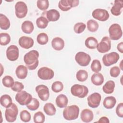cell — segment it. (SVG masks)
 Segmentation results:
<instances>
[{
  "label": "cell",
  "instance_id": "2",
  "mask_svg": "<svg viewBox=\"0 0 123 123\" xmlns=\"http://www.w3.org/2000/svg\"><path fill=\"white\" fill-rule=\"evenodd\" d=\"M79 108L75 105H73L65 107L62 115L64 118L68 121L74 120L78 117Z\"/></svg>",
  "mask_w": 123,
  "mask_h": 123
},
{
  "label": "cell",
  "instance_id": "33",
  "mask_svg": "<svg viewBox=\"0 0 123 123\" xmlns=\"http://www.w3.org/2000/svg\"><path fill=\"white\" fill-rule=\"evenodd\" d=\"M87 28L88 31L91 32H95L98 28L99 25L98 23L94 20H89L87 22Z\"/></svg>",
  "mask_w": 123,
  "mask_h": 123
},
{
  "label": "cell",
  "instance_id": "1",
  "mask_svg": "<svg viewBox=\"0 0 123 123\" xmlns=\"http://www.w3.org/2000/svg\"><path fill=\"white\" fill-rule=\"evenodd\" d=\"M39 53L37 50H32L26 53L24 57V62L30 70H34L37 68L38 65Z\"/></svg>",
  "mask_w": 123,
  "mask_h": 123
},
{
  "label": "cell",
  "instance_id": "12",
  "mask_svg": "<svg viewBox=\"0 0 123 123\" xmlns=\"http://www.w3.org/2000/svg\"><path fill=\"white\" fill-rule=\"evenodd\" d=\"M37 75L42 80H50L54 77V73L53 71L50 68L47 67H43L38 70Z\"/></svg>",
  "mask_w": 123,
  "mask_h": 123
},
{
  "label": "cell",
  "instance_id": "40",
  "mask_svg": "<svg viewBox=\"0 0 123 123\" xmlns=\"http://www.w3.org/2000/svg\"><path fill=\"white\" fill-rule=\"evenodd\" d=\"M33 120L35 123H43L45 122V117L41 111H38L35 113Z\"/></svg>",
  "mask_w": 123,
  "mask_h": 123
},
{
  "label": "cell",
  "instance_id": "38",
  "mask_svg": "<svg viewBox=\"0 0 123 123\" xmlns=\"http://www.w3.org/2000/svg\"><path fill=\"white\" fill-rule=\"evenodd\" d=\"M39 107V102L36 98H32L31 102L26 105V107L31 111L37 110Z\"/></svg>",
  "mask_w": 123,
  "mask_h": 123
},
{
  "label": "cell",
  "instance_id": "46",
  "mask_svg": "<svg viewBox=\"0 0 123 123\" xmlns=\"http://www.w3.org/2000/svg\"><path fill=\"white\" fill-rule=\"evenodd\" d=\"M110 74L111 77H118L120 74V68L118 66L112 67L110 71Z\"/></svg>",
  "mask_w": 123,
  "mask_h": 123
},
{
  "label": "cell",
  "instance_id": "6",
  "mask_svg": "<svg viewBox=\"0 0 123 123\" xmlns=\"http://www.w3.org/2000/svg\"><path fill=\"white\" fill-rule=\"evenodd\" d=\"M32 99V95L25 91L18 92L15 95V100L21 105H26L29 103Z\"/></svg>",
  "mask_w": 123,
  "mask_h": 123
},
{
  "label": "cell",
  "instance_id": "32",
  "mask_svg": "<svg viewBox=\"0 0 123 123\" xmlns=\"http://www.w3.org/2000/svg\"><path fill=\"white\" fill-rule=\"evenodd\" d=\"M49 22V21L45 17L41 16L37 19L36 24L38 28L41 29H44L48 26Z\"/></svg>",
  "mask_w": 123,
  "mask_h": 123
},
{
  "label": "cell",
  "instance_id": "5",
  "mask_svg": "<svg viewBox=\"0 0 123 123\" xmlns=\"http://www.w3.org/2000/svg\"><path fill=\"white\" fill-rule=\"evenodd\" d=\"M109 33L110 39L113 40H119L123 35L121 27L118 24L111 25L109 28Z\"/></svg>",
  "mask_w": 123,
  "mask_h": 123
},
{
  "label": "cell",
  "instance_id": "19",
  "mask_svg": "<svg viewBox=\"0 0 123 123\" xmlns=\"http://www.w3.org/2000/svg\"><path fill=\"white\" fill-rule=\"evenodd\" d=\"M93 113L92 111L89 109H84L81 112L80 118L83 122L89 123L93 120Z\"/></svg>",
  "mask_w": 123,
  "mask_h": 123
},
{
  "label": "cell",
  "instance_id": "15",
  "mask_svg": "<svg viewBox=\"0 0 123 123\" xmlns=\"http://www.w3.org/2000/svg\"><path fill=\"white\" fill-rule=\"evenodd\" d=\"M101 97L98 93L95 92L89 95L87 98V104L92 108H97L100 102Z\"/></svg>",
  "mask_w": 123,
  "mask_h": 123
},
{
  "label": "cell",
  "instance_id": "21",
  "mask_svg": "<svg viewBox=\"0 0 123 123\" xmlns=\"http://www.w3.org/2000/svg\"><path fill=\"white\" fill-rule=\"evenodd\" d=\"M52 47L56 50H61L64 47V41L61 37H56L54 38L51 41Z\"/></svg>",
  "mask_w": 123,
  "mask_h": 123
},
{
  "label": "cell",
  "instance_id": "39",
  "mask_svg": "<svg viewBox=\"0 0 123 123\" xmlns=\"http://www.w3.org/2000/svg\"><path fill=\"white\" fill-rule=\"evenodd\" d=\"M63 88V85L61 81H55L52 84L51 89L55 93H58L62 91Z\"/></svg>",
  "mask_w": 123,
  "mask_h": 123
},
{
  "label": "cell",
  "instance_id": "30",
  "mask_svg": "<svg viewBox=\"0 0 123 123\" xmlns=\"http://www.w3.org/2000/svg\"><path fill=\"white\" fill-rule=\"evenodd\" d=\"M0 102L1 105L6 108L9 107L12 103L11 97L7 94H4L0 97Z\"/></svg>",
  "mask_w": 123,
  "mask_h": 123
},
{
  "label": "cell",
  "instance_id": "16",
  "mask_svg": "<svg viewBox=\"0 0 123 123\" xmlns=\"http://www.w3.org/2000/svg\"><path fill=\"white\" fill-rule=\"evenodd\" d=\"M6 53L7 58L9 60L11 61H15L17 60L19 57V49L15 45H10L7 48Z\"/></svg>",
  "mask_w": 123,
  "mask_h": 123
},
{
  "label": "cell",
  "instance_id": "29",
  "mask_svg": "<svg viewBox=\"0 0 123 123\" xmlns=\"http://www.w3.org/2000/svg\"><path fill=\"white\" fill-rule=\"evenodd\" d=\"M115 86V83L114 81L112 80H109L103 86L102 90L106 94H111L114 91Z\"/></svg>",
  "mask_w": 123,
  "mask_h": 123
},
{
  "label": "cell",
  "instance_id": "44",
  "mask_svg": "<svg viewBox=\"0 0 123 123\" xmlns=\"http://www.w3.org/2000/svg\"><path fill=\"white\" fill-rule=\"evenodd\" d=\"M86 25L82 22H79L75 24L74 26V31L77 34L82 33L86 29Z\"/></svg>",
  "mask_w": 123,
  "mask_h": 123
},
{
  "label": "cell",
  "instance_id": "20",
  "mask_svg": "<svg viewBox=\"0 0 123 123\" xmlns=\"http://www.w3.org/2000/svg\"><path fill=\"white\" fill-rule=\"evenodd\" d=\"M123 7V1L122 0H115L113 6L111 9V12L114 16H119L122 12Z\"/></svg>",
  "mask_w": 123,
  "mask_h": 123
},
{
  "label": "cell",
  "instance_id": "23",
  "mask_svg": "<svg viewBox=\"0 0 123 123\" xmlns=\"http://www.w3.org/2000/svg\"><path fill=\"white\" fill-rule=\"evenodd\" d=\"M57 106L60 108H63L67 106L68 102V99L66 96L64 94H60L57 97L55 100Z\"/></svg>",
  "mask_w": 123,
  "mask_h": 123
},
{
  "label": "cell",
  "instance_id": "26",
  "mask_svg": "<svg viewBox=\"0 0 123 123\" xmlns=\"http://www.w3.org/2000/svg\"><path fill=\"white\" fill-rule=\"evenodd\" d=\"M104 78L103 75L98 73H96L91 77V82L96 86H100L104 82Z\"/></svg>",
  "mask_w": 123,
  "mask_h": 123
},
{
  "label": "cell",
  "instance_id": "25",
  "mask_svg": "<svg viewBox=\"0 0 123 123\" xmlns=\"http://www.w3.org/2000/svg\"><path fill=\"white\" fill-rule=\"evenodd\" d=\"M116 103V98L112 96H109L106 97L103 102L104 107L107 109H111L113 108Z\"/></svg>",
  "mask_w": 123,
  "mask_h": 123
},
{
  "label": "cell",
  "instance_id": "9",
  "mask_svg": "<svg viewBox=\"0 0 123 123\" xmlns=\"http://www.w3.org/2000/svg\"><path fill=\"white\" fill-rule=\"evenodd\" d=\"M15 15L18 18L21 19L25 17L27 13V6L23 1H19L15 5Z\"/></svg>",
  "mask_w": 123,
  "mask_h": 123
},
{
  "label": "cell",
  "instance_id": "27",
  "mask_svg": "<svg viewBox=\"0 0 123 123\" xmlns=\"http://www.w3.org/2000/svg\"><path fill=\"white\" fill-rule=\"evenodd\" d=\"M43 110L45 113L49 116L54 115L56 111V109L54 105L50 102L47 103L44 105Z\"/></svg>",
  "mask_w": 123,
  "mask_h": 123
},
{
  "label": "cell",
  "instance_id": "4",
  "mask_svg": "<svg viewBox=\"0 0 123 123\" xmlns=\"http://www.w3.org/2000/svg\"><path fill=\"white\" fill-rule=\"evenodd\" d=\"M18 113V109L16 105L13 103L8 108H6L5 111L6 120L9 123L14 122L16 120Z\"/></svg>",
  "mask_w": 123,
  "mask_h": 123
},
{
  "label": "cell",
  "instance_id": "41",
  "mask_svg": "<svg viewBox=\"0 0 123 123\" xmlns=\"http://www.w3.org/2000/svg\"><path fill=\"white\" fill-rule=\"evenodd\" d=\"M91 70L95 73H98L101 69V65L99 60H94L91 64Z\"/></svg>",
  "mask_w": 123,
  "mask_h": 123
},
{
  "label": "cell",
  "instance_id": "47",
  "mask_svg": "<svg viewBox=\"0 0 123 123\" xmlns=\"http://www.w3.org/2000/svg\"><path fill=\"white\" fill-rule=\"evenodd\" d=\"M116 113L119 117H123V103H120L118 104L116 108Z\"/></svg>",
  "mask_w": 123,
  "mask_h": 123
},
{
  "label": "cell",
  "instance_id": "18",
  "mask_svg": "<svg viewBox=\"0 0 123 123\" xmlns=\"http://www.w3.org/2000/svg\"><path fill=\"white\" fill-rule=\"evenodd\" d=\"M20 46L25 49H28L33 47L34 45V40L30 37L22 36L20 37L18 40Z\"/></svg>",
  "mask_w": 123,
  "mask_h": 123
},
{
  "label": "cell",
  "instance_id": "43",
  "mask_svg": "<svg viewBox=\"0 0 123 123\" xmlns=\"http://www.w3.org/2000/svg\"><path fill=\"white\" fill-rule=\"evenodd\" d=\"M37 5L39 9L42 11H45L49 8V1L48 0H38Z\"/></svg>",
  "mask_w": 123,
  "mask_h": 123
},
{
  "label": "cell",
  "instance_id": "17",
  "mask_svg": "<svg viewBox=\"0 0 123 123\" xmlns=\"http://www.w3.org/2000/svg\"><path fill=\"white\" fill-rule=\"evenodd\" d=\"M42 16L45 17L49 21L55 22L58 20L60 17L59 12L55 9H51L44 12Z\"/></svg>",
  "mask_w": 123,
  "mask_h": 123
},
{
  "label": "cell",
  "instance_id": "8",
  "mask_svg": "<svg viewBox=\"0 0 123 123\" xmlns=\"http://www.w3.org/2000/svg\"><path fill=\"white\" fill-rule=\"evenodd\" d=\"M75 60L77 63L81 66H87L91 61L90 55L84 52H77L75 56Z\"/></svg>",
  "mask_w": 123,
  "mask_h": 123
},
{
  "label": "cell",
  "instance_id": "24",
  "mask_svg": "<svg viewBox=\"0 0 123 123\" xmlns=\"http://www.w3.org/2000/svg\"><path fill=\"white\" fill-rule=\"evenodd\" d=\"M21 29L25 33L27 34H31L34 29V25L33 23L30 21H25L22 24Z\"/></svg>",
  "mask_w": 123,
  "mask_h": 123
},
{
  "label": "cell",
  "instance_id": "34",
  "mask_svg": "<svg viewBox=\"0 0 123 123\" xmlns=\"http://www.w3.org/2000/svg\"><path fill=\"white\" fill-rule=\"evenodd\" d=\"M88 73L85 70H80L76 74V77L78 81L84 82L88 78Z\"/></svg>",
  "mask_w": 123,
  "mask_h": 123
},
{
  "label": "cell",
  "instance_id": "3",
  "mask_svg": "<svg viewBox=\"0 0 123 123\" xmlns=\"http://www.w3.org/2000/svg\"><path fill=\"white\" fill-rule=\"evenodd\" d=\"M71 94L79 98H84L88 93V88L84 85L74 84L71 88Z\"/></svg>",
  "mask_w": 123,
  "mask_h": 123
},
{
  "label": "cell",
  "instance_id": "35",
  "mask_svg": "<svg viewBox=\"0 0 123 123\" xmlns=\"http://www.w3.org/2000/svg\"><path fill=\"white\" fill-rule=\"evenodd\" d=\"M37 40L38 44L43 45L48 43L49 41V37L47 34L45 33H41L37 36Z\"/></svg>",
  "mask_w": 123,
  "mask_h": 123
},
{
  "label": "cell",
  "instance_id": "28",
  "mask_svg": "<svg viewBox=\"0 0 123 123\" xmlns=\"http://www.w3.org/2000/svg\"><path fill=\"white\" fill-rule=\"evenodd\" d=\"M10 26L9 19L2 13L0 14V27L1 29L7 30Z\"/></svg>",
  "mask_w": 123,
  "mask_h": 123
},
{
  "label": "cell",
  "instance_id": "10",
  "mask_svg": "<svg viewBox=\"0 0 123 123\" xmlns=\"http://www.w3.org/2000/svg\"><path fill=\"white\" fill-rule=\"evenodd\" d=\"M98 51L101 53L108 52L111 49V41L108 37H104L97 46Z\"/></svg>",
  "mask_w": 123,
  "mask_h": 123
},
{
  "label": "cell",
  "instance_id": "22",
  "mask_svg": "<svg viewBox=\"0 0 123 123\" xmlns=\"http://www.w3.org/2000/svg\"><path fill=\"white\" fill-rule=\"evenodd\" d=\"M27 73L28 71L27 67L23 65L18 66L15 70L16 76L20 79H25L27 77Z\"/></svg>",
  "mask_w": 123,
  "mask_h": 123
},
{
  "label": "cell",
  "instance_id": "13",
  "mask_svg": "<svg viewBox=\"0 0 123 123\" xmlns=\"http://www.w3.org/2000/svg\"><path fill=\"white\" fill-rule=\"evenodd\" d=\"M92 15L94 18L102 22L107 21L110 17L108 12L103 9L94 10L92 13Z\"/></svg>",
  "mask_w": 123,
  "mask_h": 123
},
{
  "label": "cell",
  "instance_id": "7",
  "mask_svg": "<svg viewBox=\"0 0 123 123\" xmlns=\"http://www.w3.org/2000/svg\"><path fill=\"white\" fill-rule=\"evenodd\" d=\"M120 58L119 55L116 52H111L105 54L102 57V62L105 66H110L116 63Z\"/></svg>",
  "mask_w": 123,
  "mask_h": 123
},
{
  "label": "cell",
  "instance_id": "14",
  "mask_svg": "<svg viewBox=\"0 0 123 123\" xmlns=\"http://www.w3.org/2000/svg\"><path fill=\"white\" fill-rule=\"evenodd\" d=\"M36 91L38 96L42 101H47L49 96V91L48 87L44 85H40L36 87Z\"/></svg>",
  "mask_w": 123,
  "mask_h": 123
},
{
  "label": "cell",
  "instance_id": "45",
  "mask_svg": "<svg viewBox=\"0 0 123 123\" xmlns=\"http://www.w3.org/2000/svg\"><path fill=\"white\" fill-rule=\"evenodd\" d=\"M24 88V85L18 81H15L13 86L11 87V89L15 92H19L22 91Z\"/></svg>",
  "mask_w": 123,
  "mask_h": 123
},
{
  "label": "cell",
  "instance_id": "37",
  "mask_svg": "<svg viewBox=\"0 0 123 123\" xmlns=\"http://www.w3.org/2000/svg\"><path fill=\"white\" fill-rule=\"evenodd\" d=\"M2 82L3 86L6 87H11L14 83L13 78L10 75L5 76L2 78Z\"/></svg>",
  "mask_w": 123,
  "mask_h": 123
},
{
  "label": "cell",
  "instance_id": "36",
  "mask_svg": "<svg viewBox=\"0 0 123 123\" xmlns=\"http://www.w3.org/2000/svg\"><path fill=\"white\" fill-rule=\"evenodd\" d=\"M11 41L10 35L6 33H1L0 34V44L2 46H6Z\"/></svg>",
  "mask_w": 123,
  "mask_h": 123
},
{
  "label": "cell",
  "instance_id": "11",
  "mask_svg": "<svg viewBox=\"0 0 123 123\" xmlns=\"http://www.w3.org/2000/svg\"><path fill=\"white\" fill-rule=\"evenodd\" d=\"M79 1L78 0H61L59 2L58 7L62 11H68L72 7L78 5Z\"/></svg>",
  "mask_w": 123,
  "mask_h": 123
},
{
  "label": "cell",
  "instance_id": "49",
  "mask_svg": "<svg viewBox=\"0 0 123 123\" xmlns=\"http://www.w3.org/2000/svg\"><path fill=\"white\" fill-rule=\"evenodd\" d=\"M117 49L121 53H123V42H121L120 43H119L117 46Z\"/></svg>",
  "mask_w": 123,
  "mask_h": 123
},
{
  "label": "cell",
  "instance_id": "42",
  "mask_svg": "<svg viewBox=\"0 0 123 123\" xmlns=\"http://www.w3.org/2000/svg\"><path fill=\"white\" fill-rule=\"evenodd\" d=\"M20 118L22 121L26 123L30 121L31 116L30 113L26 110L22 111L20 113Z\"/></svg>",
  "mask_w": 123,
  "mask_h": 123
},
{
  "label": "cell",
  "instance_id": "31",
  "mask_svg": "<svg viewBox=\"0 0 123 123\" xmlns=\"http://www.w3.org/2000/svg\"><path fill=\"white\" fill-rule=\"evenodd\" d=\"M85 46L89 49H95L98 44L97 39L93 37H87L85 40Z\"/></svg>",
  "mask_w": 123,
  "mask_h": 123
},
{
  "label": "cell",
  "instance_id": "48",
  "mask_svg": "<svg viewBox=\"0 0 123 123\" xmlns=\"http://www.w3.org/2000/svg\"><path fill=\"white\" fill-rule=\"evenodd\" d=\"M96 123H110V121H109V119L107 117H105V116H103V117H101L99 120L97 122H96Z\"/></svg>",
  "mask_w": 123,
  "mask_h": 123
}]
</instances>
